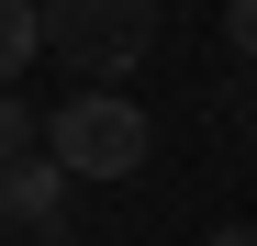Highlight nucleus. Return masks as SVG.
I'll return each instance as SVG.
<instances>
[{
	"instance_id": "1",
	"label": "nucleus",
	"mask_w": 257,
	"mask_h": 246,
	"mask_svg": "<svg viewBox=\"0 0 257 246\" xmlns=\"http://www.w3.org/2000/svg\"><path fill=\"white\" fill-rule=\"evenodd\" d=\"M45 157H67V179H135L157 157V123H146V101H123V90H67L45 112Z\"/></svg>"
},
{
	"instance_id": "2",
	"label": "nucleus",
	"mask_w": 257,
	"mask_h": 246,
	"mask_svg": "<svg viewBox=\"0 0 257 246\" xmlns=\"http://www.w3.org/2000/svg\"><path fill=\"white\" fill-rule=\"evenodd\" d=\"M157 45V0H45V56L67 78H135Z\"/></svg>"
},
{
	"instance_id": "3",
	"label": "nucleus",
	"mask_w": 257,
	"mask_h": 246,
	"mask_svg": "<svg viewBox=\"0 0 257 246\" xmlns=\"http://www.w3.org/2000/svg\"><path fill=\"white\" fill-rule=\"evenodd\" d=\"M0 224L12 235H56L67 224V157H12V168H0Z\"/></svg>"
},
{
	"instance_id": "4",
	"label": "nucleus",
	"mask_w": 257,
	"mask_h": 246,
	"mask_svg": "<svg viewBox=\"0 0 257 246\" xmlns=\"http://www.w3.org/2000/svg\"><path fill=\"white\" fill-rule=\"evenodd\" d=\"M45 56V0H0V90Z\"/></svg>"
},
{
	"instance_id": "5",
	"label": "nucleus",
	"mask_w": 257,
	"mask_h": 246,
	"mask_svg": "<svg viewBox=\"0 0 257 246\" xmlns=\"http://www.w3.org/2000/svg\"><path fill=\"white\" fill-rule=\"evenodd\" d=\"M34 146H45V123H34L12 90H0V168H12V157H34Z\"/></svg>"
},
{
	"instance_id": "6",
	"label": "nucleus",
	"mask_w": 257,
	"mask_h": 246,
	"mask_svg": "<svg viewBox=\"0 0 257 246\" xmlns=\"http://www.w3.org/2000/svg\"><path fill=\"white\" fill-rule=\"evenodd\" d=\"M224 45H235V56L257 67V0H224Z\"/></svg>"
},
{
	"instance_id": "7",
	"label": "nucleus",
	"mask_w": 257,
	"mask_h": 246,
	"mask_svg": "<svg viewBox=\"0 0 257 246\" xmlns=\"http://www.w3.org/2000/svg\"><path fill=\"white\" fill-rule=\"evenodd\" d=\"M201 246H257V224H212V235H201Z\"/></svg>"
},
{
	"instance_id": "8",
	"label": "nucleus",
	"mask_w": 257,
	"mask_h": 246,
	"mask_svg": "<svg viewBox=\"0 0 257 246\" xmlns=\"http://www.w3.org/2000/svg\"><path fill=\"white\" fill-rule=\"evenodd\" d=\"M12 246H56V235H12Z\"/></svg>"
}]
</instances>
